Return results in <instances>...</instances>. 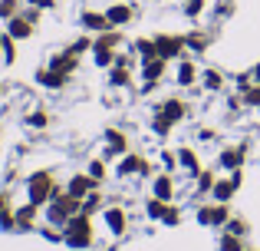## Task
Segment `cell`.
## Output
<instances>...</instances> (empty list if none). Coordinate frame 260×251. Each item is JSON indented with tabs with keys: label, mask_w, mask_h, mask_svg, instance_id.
Here are the masks:
<instances>
[{
	"label": "cell",
	"mask_w": 260,
	"mask_h": 251,
	"mask_svg": "<svg viewBox=\"0 0 260 251\" xmlns=\"http://www.w3.org/2000/svg\"><path fill=\"white\" fill-rule=\"evenodd\" d=\"M23 185H26V202H33L37 208H46L59 192H63L59 182H56V175H53L50 169H37V172H30L23 179Z\"/></svg>",
	"instance_id": "cell-1"
},
{
	"label": "cell",
	"mask_w": 260,
	"mask_h": 251,
	"mask_svg": "<svg viewBox=\"0 0 260 251\" xmlns=\"http://www.w3.org/2000/svg\"><path fill=\"white\" fill-rule=\"evenodd\" d=\"M95 241V228H92V215H73L63 225V245H70L73 251H86Z\"/></svg>",
	"instance_id": "cell-2"
},
{
	"label": "cell",
	"mask_w": 260,
	"mask_h": 251,
	"mask_svg": "<svg viewBox=\"0 0 260 251\" xmlns=\"http://www.w3.org/2000/svg\"><path fill=\"white\" fill-rule=\"evenodd\" d=\"M115 175H119V179H132V175L135 179H148V175H152V162L142 159L139 152H125L115 162Z\"/></svg>",
	"instance_id": "cell-3"
},
{
	"label": "cell",
	"mask_w": 260,
	"mask_h": 251,
	"mask_svg": "<svg viewBox=\"0 0 260 251\" xmlns=\"http://www.w3.org/2000/svg\"><path fill=\"white\" fill-rule=\"evenodd\" d=\"M155 46H158V57L161 60H181L184 53H188V46H184V33H155Z\"/></svg>",
	"instance_id": "cell-4"
},
{
	"label": "cell",
	"mask_w": 260,
	"mask_h": 251,
	"mask_svg": "<svg viewBox=\"0 0 260 251\" xmlns=\"http://www.w3.org/2000/svg\"><path fill=\"white\" fill-rule=\"evenodd\" d=\"M250 152V142H237V146H221L217 152V169L224 172H234V169H244V159Z\"/></svg>",
	"instance_id": "cell-5"
},
{
	"label": "cell",
	"mask_w": 260,
	"mask_h": 251,
	"mask_svg": "<svg viewBox=\"0 0 260 251\" xmlns=\"http://www.w3.org/2000/svg\"><path fill=\"white\" fill-rule=\"evenodd\" d=\"M102 221H106V228L115 235V238H122V235L128 232V212H125V205H106V208H102Z\"/></svg>",
	"instance_id": "cell-6"
},
{
	"label": "cell",
	"mask_w": 260,
	"mask_h": 251,
	"mask_svg": "<svg viewBox=\"0 0 260 251\" xmlns=\"http://www.w3.org/2000/svg\"><path fill=\"white\" fill-rule=\"evenodd\" d=\"M106 17H109V23L112 26H128L132 20H139V7L135 4H109L106 7Z\"/></svg>",
	"instance_id": "cell-7"
},
{
	"label": "cell",
	"mask_w": 260,
	"mask_h": 251,
	"mask_svg": "<svg viewBox=\"0 0 260 251\" xmlns=\"http://www.w3.org/2000/svg\"><path fill=\"white\" fill-rule=\"evenodd\" d=\"M79 26H83L86 33H106V30H112V23H109V17H106V10H79Z\"/></svg>",
	"instance_id": "cell-8"
},
{
	"label": "cell",
	"mask_w": 260,
	"mask_h": 251,
	"mask_svg": "<svg viewBox=\"0 0 260 251\" xmlns=\"http://www.w3.org/2000/svg\"><path fill=\"white\" fill-rule=\"evenodd\" d=\"M158 113H161V116H168L178 126V123H184V119L191 116V106L184 103L181 96H168V99H161V103H158Z\"/></svg>",
	"instance_id": "cell-9"
},
{
	"label": "cell",
	"mask_w": 260,
	"mask_h": 251,
	"mask_svg": "<svg viewBox=\"0 0 260 251\" xmlns=\"http://www.w3.org/2000/svg\"><path fill=\"white\" fill-rule=\"evenodd\" d=\"M33 79H37V86H43V90H66L73 76H66V73H56L53 66H40Z\"/></svg>",
	"instance_id": "cell-10"
},
{
	"label": "cell",
	"mask_w": 260,
	"mask_h": 251,
	"mask_svg": "<svg viewBox=\"0 0 260 251\" xmlns=\"http://www.w3.org/2000/svg\"><path fill=\"white\" fill-rule=\"evenodd\" d=\"M184 46H188V53H208L211 46H214V30H188L184 33Z\"/></svg>",
	"instance_id": "cell-11"
},
{
	"label": "cell",
	"mask_w": 260,
	"mask_h": 251,
	"mask_svg": "<svg viewBox=\"0 0 260 251\" xmlns=\"http://www.w3.org/2000/svg\"><path fill=\"white\" fill-rule=\"evenodd\" d=\"M175 83L184 86V90H191V86L201 83V70H198V63H191V60H178V70H175Z\"/></svg>",
	"instance_id": "cell-12"
},
{
	"label": "cell",
	"mask_w": 260,
	"mask_h": 251,
	"mask_svg": "<svg viewBox=\"0 0 260 251\" xmlns=\"http://www.w3.org/2000/svg\"><path fill=\"white\" fill-rule=\"evenodd\" d=\"M178 169H184V175H188V179H198V175H201V159H198V152L191 146H181L178 149Z\"/></svg>",
	"instance_id": "cell-13"
},
{
	"label": "cell",
	"mask_w": 260,
	"mask_h": 251,
	"mask_svg": "<svg viewBox=\"0 0 260 251\" xmlns=\"http://www.w3.org/2000/svg\"><path fill=\"white\" fill-rule=\"evenodd\" d=\"M152 195L161 202H175V175L172 172H158L152 179Z\"/></svg>",
	"instance_id": "cell-14"
},
{
	"label": "cell",
	"mask_w": 260,
	"mask_h": 251,
	"mask_svg": "<svg viewBox=\"0 0 260 251\" xmlns=\"http://www.w3.org/2000/svg\"><path fill=\"white\" fill-rule=\"evenodd\" d=\"M92 188H99L92 179H89V172H73L70 175V182H66V188L63 192H70V195H76V199H86Z\"/></svg>",
	"instance_id": "cell-15"
},
{
	"label": "cell",
	"mask_w": 260,
	"mask_h": 251,
	"mask_svg": "<svg viewBox=\"0 0 260 251\" xmlns=\"http://www.w3.org/2000/svg\"><path fill=\"white\" fill-rule=\"evenodd\" d=\"M106 142H109V149H106V155L102 159H112V155H125L128 152V135L122 132V129H106Z\"/></svg>",
	"instance_id": "cell-16"
},
{
	"label": "cell",
	"mask_w": 260,
	"mask_h": 251,
	"mask_svg": "<svg viewBox=\"0 0 260 251\" xmlns=\"http://www.w3.org/2000/svg\"><path fill=\"white\" fill-rule=\"evenodd\" d=\"M165 70H168V60H161V57H148V60H139V73H142V79H165Z\"/></svg>",
	"instance_id": "cell-17"
},
{
	"label": "cell",
	"mask_w": 260,
	"mask_h": 251,
	"mask_svg": "<svg viewBox=\"0 0 260 251\" xmlns=\"http://www.w3.org/2000/svg\"><path fill=\"white\" fill-rule=\"evenodd\" d=\"M37 215H40V208L33 205V202H26V205L13 208V218H17V232H33V228H37Z\"/></svg>",
	"instance_id": "cell-18"
},
{
	"label": "cell",
	"mask_w": 260,
	"mask_h": 251,
	"mask_svg": "<svg viewBox=\"0 0 260 251\" xmlns=\"http://www.w3.org/2000/svg\"><path fill=\"white\" fill-rule=\"evenodd\" d=\"M33 30H37V23H30L23 13H17L13 20H7V30L4 33H7V37H13V40H30Z\"/></svg>",
	"instance_id": "cell-19"
},
{
	"label": "cell",
	"mask_w": 260,
	"mask_h": 251,
	"mask_svg": "<svg viewBox=\"0 0 260 251\" xmlns=\"http://www.w3.org/2000/svg\"><path fill=\"white\" fill-rule=\"evenodd\" d=\"M46 66H53L56 73H66V76H73V73L79 70V57H73L70 50H63V53H53Z\"/></svg>",
	"instance_id": "cell-20"
},
{
	"label": "cell",
	"mask_w": 260,
	"mask_h": 251,
	"mask_svg": "<svg viewBox=\"0 0 260 251\" xmlns=\"http://www.w3.org/2000/svg\"><path fill=\"white\" fill-rule=\"evenodd\" d=\"M201 90H208V93H224V73L214 70V66H204V70H201Z\"/></svg>",
	"instance_id": "cell-21"
},
{
	"label": "cell",
	"mask_w": 260,
	"mask_h": 251,
	"mask_svg": "<svg viewBox=\"0 0 260 251\" xmlns=\"http://www.w3.org/2000/svg\"><path fill=\"white\" fill-rule=\"evenodd\" d=\"M109 73V86L112 90H132V70L128 66H112V70H106Z\"/></svg>",
	"instance_id": "cell-22"
},
{
	"label": "cell",
	"mask_w": 260,
	"mask_h": 251,
	"mask_svg": "<svg viewBox=\"0 0 260 251\" xmlns=\"http://www.w3.org/2000/svg\"><path fill=\"white\" fill-rule=\"evenodd\" d=\"M234 195H237V185L231 182V175H228V179H217L214 188H211V202H228V205H231Z\"/></svg>",
	"instance_id": "cell-23"
},
{
	"label": "cell",
	"mask_w": 260,
	"mask_h": 251,
	"mask_svg": "<svg viewBox=\"0 0 260 251\" xmlns=\"http://www.w3.org/2000/svg\"><path fill=\"white\" fill-rule=\"evenodd\" d=\"M214 182H217V172H214V169H201V175L194 179V199H204V195H211Z\"/></svg>",
	"instance_id": "cell-24"
},
{
	"label": "cell",
	"mask_w": 260,
	"mask_h": 251,
	"mask_svg": "<svg viewBox=\"0 0 260 251\" xmlns=\"http://www.w3.org/2000/svg\"><path fill=\"white\" fill-rule=\"evenodd\" d=\"M231 205L228 202H211V228H224L231 221Z\"/></svg>",
	"instance_id": "cell-25"
},
{
	"label": "cell",
	"mask_w": 260,
	"mask_h": 251,
	"mask_svg": "<svg viewBox=\"0 0 260 251\" xmlns=\"http://www.w3.org/2000/svg\"><path fill=\"white\" fill-rule=\"evenodd\" d=\"M132 53L139 60H148V57H158V46H155V37H139L132 43Z\"/></svg>",
	"instance_id": "cell-26"
},
{
	"label": "cell",
	"mask_w": 260,
	"mask_h": 251,
	"mask_svg": "<svg viewBox=\"0 0 260 251\" xmlns=\"http://www.w3.org/2000/svg\"><path fill=\"white\" fill-rule=\"evenodd\" d=\"M102 208H106V195H102L99 188H92L83 199V215H95V212H102Z\"/></svg>",
	"instance_id": "cell-27"
},
{
	"label": "cell",
	"mask_w": 260,
	"mask_h": 251,
	"mask_svg": "<svg viewBox=\"0 0 260 251\" xmlns=\"http://www.w3.org/2000/svg\"><path fill=\"white\" fill-rule=\"evenodd\" d=\"M208 4H211V0H181V10H184L188 20H201L204 10H208Z\"/></svg>",
	"instance_id": "cell-28"
},
{
	"label": "cell",
	"mask_w": 260,
	"mask_h": 251,
	"mask_svg": "<svg viewBox=\"0 0 260 251\" xmlns=\"http://www.w3.org/2000/svg\"><path fill=\"white\" fill-rule=\"evenodd\" d=\"M148 129H152L155 135H161V139H165V135H172V129H175V123L168 116H161L158 109H155V116H152V123H148Z\"/></svg>",
	"instance_id": "cell-29"
},
{
	"label": "cell",
	"mask_w": 260,
	"mask_h": 251,
	"mask_svg": "<svg viewBox=\"0 0 260 251\" xmlns=\"http://www.w3.org/2000/svg\"><path fill=\"white\" fill-rule=\"evenodd\" d=\"M115 53L119 50H99V46H92V63L99 66V70H112L115 66Z\"/></svg>",
	"instance_id": "cell-30"
},
{
	"label": "cell",
	"mask_w": 260,
	"mask_h": 251,
	"mask_svg": "<svg viewBox=\"0 0 260 251\" xmlns=\"http://www.w3.org/2000/svg\"><path fill=\"white\" fill-rule=\"evenodd\" d=\"M165 208H168V202H161V199H145V218L148 221H161V215H165Z\"/></svg>",
	"instance_id": "cell-31"
},
{
	"label": "cell",
	"mask_w": 260,
	"mask_h": 251,
	"mask_svg": "<svg viewBox=\"0 0 260 251\" xmlns=\"http://www.w3.org/2000/svg\"><path fill=\"white\" fill-rule=\"evenodd\" d=\"M247 245H244V238L241 235H231V232H224L221 238H217V251H244Z\"/></svg>",
	"instance_id": "cell-32"
},
{
	"label": "cell",
	"mask_w": 260,
	"mask_h": 251,
	"mask_svg": "<svg viewBox=\"0 0 260 251\" xmlns=\"http://www.w3.org/2000/svg\"><path fill=\"white\" fill-rule=\"evenodd\" d=\"M66 50H70L73 57H79V60H83V53H89V50H92V33H79V37L73 40V43L66 46Z\"/></svg>",
	"instance_id": "cell-33"
},
{
	"label": "cell",
	"mask_w": 260,
	"mask_h": 251,
	"mask_svg": "<svg viewBox=\"0 0 260 251\" xmlns=\"http://www.w3.org/2000/svg\"><path fill=\"white\" fill-rule=\"evenodd\" d=\"M23 123L30 129H46V126H50V113H46V109H33V113L23 116Z\"/></svg>",
	"instance_id": "cell-34"
},
{
	"label": "cell",
	"mask_w": 260,
	"mask_h": 251,
	"mask_svg": "<svg viewBox=\"0 0 260 251\" xmlns=\"http://www.w3.org/2000/svg\"><path fill=\"white\" fill-rule=\"evenodd\" d=\"M86 172H89V179H92L95 182V185H102V182H106V159H92V162H89V165H86Z\"/></svg>",
	"instance_id": "cell-35"
},
{
	"label": "cell",
	"mask_w": 260,
	"mask_h": 251,
	"mask_svg": "<svg viewBox=\"0 0 260 251\" xmlns=\"http://www.w3.org/2000/svg\"><path fill=\"white\" fill-rule=\"evenodd\" d=\"M20 10H23V0H0V20H4V23L13 20Z\"/></svg>",
	"instance_id": "cell-36"
},
{
	"label": "cell",
	"mask_w": 260,
	"mask_h": 251,
	"mask_svg": "<svg viewBox=\"0 0 260 251\" xmlns=\"http://www.w3.org/2000/svg\"><path fill=\"white\" fill-rule=\"evenodd\" d=\"M224 232H231V235H241V238H247L250 225H247V218H241V215H231V221L224 225Z\"/></svg>",
	"instance_id": "cell-37"
},
{
	"label": "cell",
	"mask_w": 260,
	"mask_h": 251,
	"mask_svg": "<svg viewBox=\"0 0 260 251\" xmlns=\"http://www.w3.org/2000/svg\"><path fill=\"white\" fill-rule=\"evenodd\" d=\"M237 10L234 0H214V20H231Z\"/></svg>",
	"instance_id": "cell-38"
},
{
	"label": "cell",
	"mask_w": 260,
	"mask_h": 251,
	"mask_svg": "<svg viewBox=\"0 0 260 251\" xmlns=\"http://www.w3.org/2000/svg\"><path fill=\"white\" fill-rule=\"evenodd\" d=\"M161 225H168V228H175V225H181V208L175 205V202H168V208H165V215H161Z\"/></svg>",
	"instance_id": "cell-39"
},
{
	"label": "cell",
	"mask_w": 260,
	"mask_h": 251,
	"mask_svg": "<svg viewBox=\"0 0 260 251\" xmlns=\"http://www.w3.org/2000/svg\"><path fill=\"white\" fill-rule=\"evenodd\" d=\"M241 99H244V106H250V109H260V83H254L247 93H241Z\"/></svg>",
	"instance_id": "cell-40"
},
{
	"label": "cell",
	"mask_w": 260,
	"mask_h": 251,
	"mask_svg": "<svg viewBox=\"0 0 260 251\" xmlns=\"http://www.w3.org/2000/svg\"><path fill=\"white\" fill-rule=\"evenodd\" d=\"M194 218H198V225H201V228H211V202H201V205H198Z\"/></svg>",
	"instance_id": "cell-41"
},
{
	"label": "cell",
	"mask_w": 260,
	"mask_h": 251,
	"mask_svg": "<svg viewBox=\"0 0 260 251\" xmlns=\"http://www.w3.org/2000/svg\"><path fill=\"white\" fill-rule=\"evenodd\" d=\"M13 43H17V40L4 33V50H0V53H4V63H13V60H17V46H13Z\"/></svg>",
	"instance_id": "cell-42"
},
{
	"label": "cell",
	"mask_w": 260,
	"mask_h": 251,
	"mask_svg": "<svg viewBox=\"0 0 260 251\" xmlns=\"http://www.w3.org/2000/svg\"><path fill=\"white\" fill-rule=\"evenodd\" d=\"M161 172H178V152H161Z\"/></svg>",
	"instance_id": "cell-43"
},
{
	"label": "cell",
	"mask_w": 260,
	"mask_h": 251,
	"mask_svg": "<svg viewBox=\"0 0 260 251\" xmlns=\"http://www.w3.org/2000/svg\"><path fill=\"white\" fill-rule=\"evenodd\" d=\"M40 235H43L46 241H53V245L63 241V228H56V225H43V228H40Z\"/></svg>",
	"instance_id": "cell-44"
},
{
	"label": "cell",
	"mask_w": 260,
	"mask_h": 251,
	"mask_svg": "<svg viewBox=\"0 0 260 251\" xmlns=\"http://www.w3.org/2000/svg\"><path fill=\"white\" fill-rule=\"evenodd\" d=\"M234 86H237V93H247L254 86V76L250 73H234Z\"/></svg>",
	"instance_id": "cell-45"
},
{
	"label": "cell",
	"mask_w": 260,
	"mask_h": 251,
	"mask_svg": "<svg viewBox=\"0 0 260 251\" xmlns=\"http://www.w3.org/2000/svg\"><path fill=\"white\" fill-rule=\"evenodd\" d=\"M20 13H23V17L30 20V23H40V17H43V10H40V7H30V4H26Z\"/></svg>",
	"instance_id": "cell-46"
},
{
	"label": "cell",
	"mask_w": 260,
	"mask_h": 251,
	"mask_svg": "<svg viewBox=\"0 0 260 251\" xmlns=\"http://www.w3.org/2000/svg\"><path fill=\"white\" fill-rule=\"evenodd\" d=\"M198 139H201V142L217 139V129H214V126H201V129H198Z\"/></svg>",
	"instance_id": "cell-47"
},
{
	"label": "cell",
	"mask_w": 260,
	"mask_h": 251,
	"mask_svg": "<svg viewBox=\"0 0 260 251\" xmlns=\"http://www.w3.org/2000/svg\"><path fill=\"white\" fill-rule=\"evenodd\" d=\"M158 86H161L158 79H145V83H142V96H152V93L158 90Z\"/></svg>",
	"instance_id": "cell-48"
},
{
	"label": "cell",
	"mask_w": 260,
	"mask_h": 251,
	"mask_svg": "<svg viewBox=\"0 0 260 251\" xmlns=\"http://www.w3.org/2000/svg\"><path fill=\"white\" fill-rule=\"evenodd\" d=\"M10 192H7V188H0V212H10Z\"/></svg>",
	"instance_id": "cell-49"
},
{
	"label": "cell",
	"mask_w": 260,
	"mask_h": 251,
	"mask_svg": "<svg viewBox=\"0 0 260 251\" xmlns=\"http://www.w3.org/2000/svg\"><path fill=\"white\" fill-rule=\"evenodd\" d=\"M231 182L241 188V185H244V169H234V172H231Z\"/></svg>",
	"instance_id": "cell-50"
},
{
	"label": "cell",
	"mask_w": 260,
	"mask_h": 251,
	"mask_svg": "<svg viewBox=\"0 0 260 251\" xmlns=\"http://www.w3.org/2000/svg\"><path fill=\"white\" fill-rule=\"evenodd\" d=\"M250 76H254V83H260V63L250 66Z\"/></svg>",
	"instance_id": "cell-51"
},
{
	"label": "cell",
	"mask_w": 260,
	"mask_h": 251,
	"mask_svg": "<svg viewBox=\"0 0 260 251\" xmlns=\"http://www.w3.org/2000/svg\"><path fill=\"white\" fill-rule=\"evenodd\" d=\"M0 50H4V33H0Z\"/></svg>",
	"instance_id": "cell-52"
},
{
	"label": "cell",
	"mask_w": 260,
	"mask_h": 251,
	"mask_svg": "<svg viewBox=\"0 0 260 251\" xmlns=\"http://www.w3.org/2000/svg\"><path fill=\"white\" fill-rule=\"evenodd\" d=\"M4 90H7V86H4V83H0V96H4Z\"/></svg>",
	"instance_id": "cell-53"
},
{
	"label": "cell",
	"mask_w": 260,
	"mask_h": 251,
	"mask_svg": "<svg viewBox=\"0 0 260 251\" xmlns=\"http://www.w3.org/2000/svg\"><path fill=\"white\" fill-rule=\"evenodd\" d=\"M244 251H257V248H244Z\"/></svg>",
	"instance_id": "cell-54"
},
{
	"label": "cell",
	"mask_w": 260,
	"mask_h": 251,
	"mask_svg": "<svg viewBox=\"0 0 260 251\" xmlns=\"http://www.w3.org/2000/svg\"><path fill=\"white\" fill-rule=\"evenodd\" d=\"M211 4H214V0H211Z\"/></svg>",
	"instance_id": "cell-55"
}]
</instances>
